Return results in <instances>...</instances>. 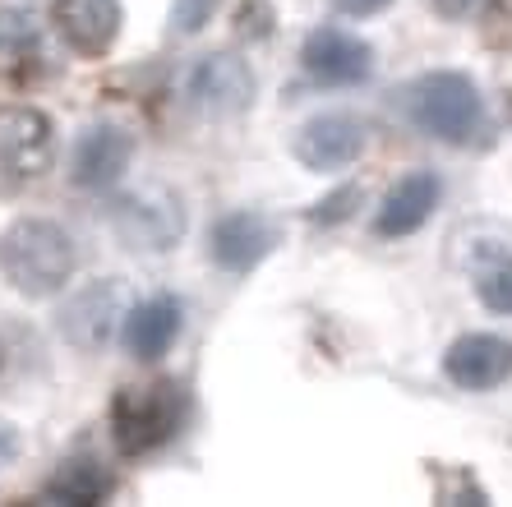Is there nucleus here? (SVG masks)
Instances as JSON below:
<instances>
[{"label": "nucleus", "instance_id": "nucleus-23", "mask_svg": "<svg viewBox=\"0 0 512 507\" xmlns=\"http://www.w3.org/2000/svg\"><path fill=\"white\" fill-rule=\"evenodd\" d=\"M439 5H443L448 14H471V10H480L485 0H439Z\"/></svg>", "mask_w": 512, "mask_h": 507}, {"label": "nucleus", "instance_id": "nucleus-14", "mask_svg": "<svg viewBox=\"0 0 512 507\" xmlns=\"http://www.w3.org/2000/svg\"><path fill=\"white\" fill-rule=\"evenodd\" d=\"M176 337H180V305L171 295H153V300H139L134 309H125L120 342H125V351L134 360H162Z\"/></svg>", "mask_w": 512, "mask_h": 507}, {"label": "nucleus", "instance_id": "nucleus-13", "mask_svg": "<svg viewBox=\"0 0 512 507\" xmlns=\"http://www.w3.org/2000/svg\"><path fill=\"white\" fill-rule=\"evenodd\" d=\"M208 245H213V259L227 272H250L254 263H263L273 254L277 231H273V222L259 213H227L213 226Z\"/></svg>", "mask_w": 512, "mask_h": 507}, {"label": "nucleus", "instance_id": "nucleus-8", "mask_svg": "<svg viewBox=\"0 0 512 507\" xmlns=\"http://www.w3.org/2000/svg\"><path fill=\"white\" fill-rule=\"evenodd\" d=\"M443 374L466 392H489L512 378V342L494 332H466L443 355Z\"/></svg>", "mask_w": 512, "mask_h": 507}, {"label": "nucleus", "instance_id": "nucleus-22", "mask_svg": "<svg viewBox=\"0 0 512 507\" xmlns=\"http://www.w3.org/2000/svg\"><path fill=\"white\" fill-rule=\"evenodd\" d=\"M360 199V189H346V194H337V199H328L323 208L328 213H314V222H333V217H351V203Z\"/></svg>", "mask_w": 512, "mask_h": 507}, {"label": "nucleus", "instance_id": "nucleus-7", "mask_svg": "<svg viewBox=\"0 0 512 507\" xmlns=\"http://www.w3.org/2000/svg\"><path fill=\"white\" fill-rule=\"evenodd\" d=\"M120 323H125V295L116 282H93L74 295L70 305L60 309V332L74 351H102L111 337H120Z\"/></svg>", "mask_w": 512, "mask_h": 507}, {"label": "nucleus", "instance_id": "nucleus-2", "mask_svg": "<svg viewBox=\"0 0 512 507\" xmlns=\"http://www.w3.org/2000/svg\"><path fill=\"white\" fill-rule=\"evenodd\" d=\"M190 401L180 392V383L157 378V383H139V388H120L111 401V429H116V448L125 457H143L157 452L162 443L176 438V429L185 425Z\"/></svg>", "mask_w": 512, "mask_h": 507}, {"label": "nucleus", "instance_id": "nucleus-21", "mask_svg": "<svg viewBox=\"0 0 512 507\" xmlns=\"http://www.w3.org/2000/svg\"><path fill=\"white\" fill-rule=\"evenodd\" d=\"M388 5H393V0H333V10L351 14V19H370V14L388 10Z\"/></svg>", "mask_w": 512, "mask_h": 507}, {"label": "nucleus", "instance_id": "nucleus-5", "mask_svg": "<svg viewBox=\"0 0 512 507\" xmlns=\"http://www.w3.org/2000/svg\"><path fill=\"white\" fill-rule=\"evenodd\" d=\"M116 236L139 254H162L185 236V208L171 189L143 185L116 203Z\"/></svg>", "mask_w": 512, "mask_h": 507}, {"label": "nucleus", "instance_id": "nucleus-19", "mask_svg": "<svg viewBox=\"0 0 512 507\" xmlns=\"http://www.w3.org/2000/svg\"><path fill=\"white\" fill-rule=\"evenodd\" d=\"M208 14H213V0H176L171 24H176V33H194V28L208 24Z\"/></svg>", "mask_w": 512, "mask_h": 507}, {"label": "nucleus", "instance_id": "nucleus-15", "mask_svg": "<svg viewBox=\"0 0 512 507\" xmlns=\"http://www.w3.org/2000/svg\"><path fill=\"white\" fill-rule=\"evenodd\" d=\"M130 153H134L130 134L116 130V125L88 130L84 139L74 143V185H84V189L116 185L125 176V166H130Z\"/></svg>", "mask_w": 512, "mask_h": 507}, {"label": "nucleus", "instance_id": "nucleus-16", "mask_svg": "<svg viewBox=\"0 0 512 507\" xmlns=\"http://www.w3.org/2000/svg\"><path fill=\"white\" fill-rule=\"evenodd\" d=\"M107 494H111V471L93 457L60 461L56 475L47 480V498H56V503H65V507H93Z\"/></svg>", "mask_w": 512, "mask_h": 507}, {"label": "nucleus", "instance_id": "nucleus-3", "mask_svg": "<svg viewBox=\"0 0 512 507\" xmlns=\"http://www.w3.org/2000/svg\"><path fill=\"white\" fill-rule=\"evenodd\" d=\"M411 120L439 143H476L485 130V102L466 74L439 70L411 83Z\"/></svg>", "mask_w": 512, "mask_h": 507}, {"label": "nucleus", "instance_id": "nucleus-9", "mask_svg": "<svg viewBox=\"0 0 512 507\" xmlns=\"http://www.w3.org/2000/svg\"><path fill=\"white\" fill-rule=\"evenodd\" d=\"M300 65L314 83H328V88H342V83H360L370 79L374 70V51L351 33H337V28H319V33L305 37L300 47Z\"/></svg>", "mask_w": 512, "mask_h": 507}, {"label": "nucleus", "instance_id": "nucleus-4", "mask_svg": "<svg viewBox=\"0 0 512 507\" xmlns=\"http://www.w3.org/2000/svg\"><path fill=\"white\" fill-rule=\"evenodd\" d=\"M56 162V130L33 107L0 111V189H24Z\"/></svg>", "mask_w": 512, "mask_h": 507}, {"label": "nucleus", "instance_id": "nucleus-10", "mask_svg": "<svg viewBox=\"0 0 512 507\" xmlns=\"http://www.w3.org/2000/svg\"><path fill=\"white\" fill-rule=\"evenodd\" d=\"M365 153V125L356 116H342V111H328V116H314L305 130L296 134V157L310 171H342L356 157Z\"/></svg>", "mask_w": 512, "mask_h": 507}, {"label": "nucleus", "instance_id": "nucleus-17", "mask_svg": "<svg viewBox=\"0 0 512 507\" xmlns=\"http://www.w3.org/2000/svg\"><path fill=\"white\" fill-rule=\"evenodd\" d=\"M37 60V24L24 10H0V74H24Z\"/></svg>", "mask_w": 512, "mask_h": 507}, {"label": "nucleus", "instance_id": "nucleus-11", "mask_svg": "<svg viewBox=\"0 0 512 507\" xmlns=\"http://www.w3.org/2000/svg\"><path fill=\"white\" fill-rule=\"evenodd\" d=\"M51 24L79 56H107L120 37V0H51Z\"/></svg>", "mask_w": 512, "mask_h": 507}, {"label": "nucleus", "instance_id": "nucleus-18", "mask_svg": "<svg viewBox=\"0 0 512 507\" xmlns=\"http://www.w3.org/2000/svg\"><path fill=\"white\" fill-rule=\"evenodd\" d=\"M480 300H485V309H494V314H512V259L494 263V268L480 272L476 282Z\"/></svg>", "mask_w": 512, "mask_h": 507}, {"label": "nucleus", "instance_id": "nucleus-12", "mask_svg": "<svg viewBox=\"0 0 512 507\" xmlns=\"http://www.w3.org/2000/svg\"><path fill=\"white\" fill-rule=\"evenodd\" d=\"M439 208V176L429 171H411L406 180H397L388 194H383V208L374 217V236L383 240H402L411 231L429 222V213Z\"/></svg>", "mask_w": 512, "mask_h": 507}, {"label": "nucleus", "instance_id": "nucleus-20", "mask_svg": "<svg viewBox=\"0 0 512 507\" xmlns=\"http://www.w3.org/2000/svg\"><path fill=\"white\" fill-rule=\"evenodd\" d=\"M14 378H19V346L10 332H0V388H10Z\"/></svg>", "mask_w": 512, "mask_h": 507}, {"label": "nucleus", "instance_id": "nucleus-1", "mask_svg": "<svg viewBox=\"0 0 512 507\" xmlns=\"http://www.w3.org/2000/svg\"><path fill=\"white\" fill-rule=\"evenodd\" d=\"M79 268V249L70 231L47 217H19V222L0 236V272L14 291L47 300L74 277Z\"/></svg>", "mask_w": 512, "mask_h": 507}, {"label": "nucleus", "instance_id": "nucleus-6", "mask_svg": "<svg viewBox=\"0 0 512 507\" xmlns=\"http://www.w3.org/2000/svg\"><path fill=\"white\" fill-rule=\"evenodd\" d=\"M185 97L203 116H240L254 102V70L231 51L203 56L185 79Z\"/></svg>", "mask_w": 512, "mask_h": 507}]
</instances>
